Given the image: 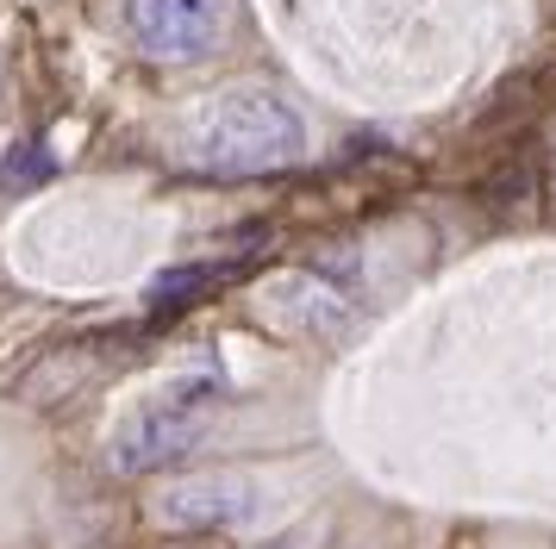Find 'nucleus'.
Here are the masks:
<instances>
[{"label": "nucleus", "mask_w": 556, "mask_h": 549, "mask_svg": "<svg viewBox=\"0 0 556 549\" xmlns=\"http://www.w3.org/2000/svg\"><path fill=\"white\" fill-rule=\"evenodd\" d=\"M176 156L201 175H276L306 156V119L276 88H219L176 125Z\"/></svg>", "instance_id": "nucleus-1"}, {"label": "nucleus", "mask_w": 556, "mask_h": 549, "mask_svg": "<svg viewBox=\"0 0 556 549\" xmlns=\"http://www.w3.org/2000/svg\"><path fill=\"white\" fill-rule=\"evenodd\" d=\"M263 549H288V544H263Z\"/></svg>", "instance_id": "nucleus-8"}, {"label": "nucleus", "mask_w": 556, "mask_h": 549, "mask_svg": "<svg viewBox=\"0 0 556 549\" xmlns=\"http://www.w3.org/2000/svg\"><path fill=\"white\" fill-rule=\"evenodd\" d=\"M56 156L38 138H20V144L0 156V188H38V181H51Z\"/></svg>", "instance_id": "nucleus-7"}, {"label": "nucleus", "mask_w": 556, "mask_h": 549, "mask_svg": "<svg viewBox=\"0 0 556 549\" xmlns=\"http://www.w3.org/2000/svg\"><path fill=\"white\" fill-rule=\"evenodd\" d=\"M126 25L138 50L163 63H194L219 44V0H126Z\"/></svg>", "instance_id": "nucleus-3"}, {"label": "nucleus", "mask_w": 556, "mask_h": 549, "mask_svg": "<svg viewBox=\"0 0 556 549\" xmlns=\"http://www.w3.org/2000/svg\"><path fill=\"white\" fill-rule=\"evenodd\" d=\"M213 412H219V374H176L169 387H156L113 431V469L156 474V469H169V462H181L206 437Z\"/></svg>", "instance_id": "nucleus-2"}, {"label": "nucleus", "mask_w": 556, "mask_h": 549, "mask_svg": "<svg viewBox=\"0 0 556 549\" xmlns=\"http://www.w3.org/2000/svg\"><path fill=\"white\" fill-rule=\"evenodd\" d=\"M263 299H269V312H276L288 331H313V337H338V331L356 319L351 294H344L338 281H326V274H313V269L276 274V281L263 288Z\"/></svg>", "instance_id": "nucleus-4"}, {"label": "nucleus", "mask_w": 556, "mask_h": 549, "mask_svg": "<svg viewBox=\"0 0 556 549\" xmlns=\"http://www.w3.org/2000/svg\"><path fill=\"white\" fill-rule=\"evenodd\" d=\"M231 274V263H194V269H176V274H163L151 288L156 306H194V299L206 294V288H219Z\"/></svg>", "instance_id": "nucleus-6"}, {"label": "nucleus", "mask_w": 556, "mask_h": 549, "mask_svg": "<svg viewBox=\"0 0 556 549\" xmlns=\"http://www.w3.org/2000/svg\"><path fill=\"white\" fill-rule=\"evenodd\" d=\"M163 524L176 531H219V524H238L251 519V481L238 474H188L163 494Z\"/></svg>", "instance_id": "nucleus-5"}]
</instances>
